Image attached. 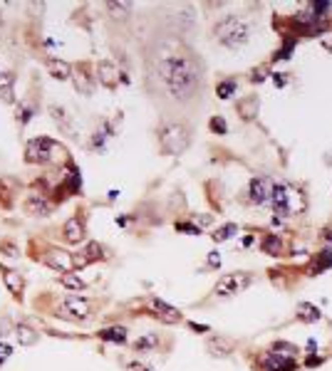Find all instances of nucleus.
Masks as SVG:
<instances>
[{"label":"nucleus","mask_w":332,"mask_h":371,"mask_svg":"<svg viewBox=\"0 0 332 371\" xmlns=\"http://www.w3.org/2000/svg\"><path fill=\"white\" fill-rule=\"evenodd\" d=\"M149 80L169 92L171 99L186 102L201 87V65L191 50L179 45H166L149 57Z\"/></svg>","instance_id":"f257e3e1"},{"label":"nucleus","mask_w":332,"mask_h":371,"mask_svg":"<svg viewBox=\"0 0 332 371\" xmlns=\"http://www.w3.org/2000/svg\"><path fill=\"white\" fill-rule=\"evenodd\" d=\"M248 33H250V25L243 18H236V15H231V18H226V20H221L216 25V38H218L221 45H226V47H241V45H246L248 42Z\"/></svg>","instance_id":"f03ea898"},{"label":"nucleus","mask_w":332,"mask_h":371,"mask_svg":"<svg viewBox=\"0 0 332 371\" xmlns=\"http://www.w3.org/2000/svg\"><path fill=\"white\" fill-rule=\"evenodd\" d=\"M250 282H253V277L246 275V272H231V275H223V277L216 282L213 294H216V297H233V294L243 292Z\"/></svg>","instance_id":"7ed1b4c3"},{"label":"nucleus","mask_w":332,"mask_h":371,"mask_svg":"<svg viewBox=\"0 0 332 371\" xmlns=\"http://www.w3.org/2000/svg\"><path fill=\"white\" fill-rule=\"evenodd\" d=\"M161 144L169 154H181L189 144V134L181 124H166L161 129Z\"/></svg>","instance_id":"20e7f679"},{"label":"nucleus","mask_w":332,"mask_h":371,"mask_svg":"<svg viewBox=\"0 0 332 371\" xmlns=\"http://www.w3.org/2000/svg\"><path fill=\"white\" fill-rule=\"evenodd\" d=\"M55 149L57 146H55L52 139H33L25 146V161L28 164H47L52 159V151Z\"/></svg>","instance_id":"39448f33"},{"label":"nucleus","mask_w":332,"mask_h":371,"mask_svg":"<svg viewBox=\"0 0 332 371\" xmlns=\"http://www.w3.org/2000/svg\"><path fill=\"white\" fill-rule=\"evenodd\" d=\"M45 262H47V267H52L57 272H72L75 270V257L70 252H65V250H57V247L47 250Z\"/></svg>","instance_id":"423d86ee"},{"label":"nucleus","mask_w":332,"mask_h":371,"mask_svg":"<svg viewBox=\"0 0 332 371\" xmlns=\"http://www.w3.org/2000/svg\"><path fill=\"white\" fill-rule=\"evenodd\" d=\"M62 309H65V314L70 317V319H75V322H82L89 317V309H92V304L82 299V297H67L65 299V304H62Z\"/></svg>","instance_id":"0eeeda50"},{"label":"nucleus","mask_w":332,"mask_h":371,"mask_svg":"<svg viewBox=\"0 0 332 371\" xmlns=\"http://www.w3.org/2000/svg\"><path fill=\"white\" fill-rule=\"evenodd\" d=\"M270 191H273L270 178H253L248 186V198L253 203H265L270 201Z\"/></svg>","instance_id":"6e6552de"},{"label":"nucleus","mask_w":332,"mask_h":371,"mask_svg":"<svg viewBox=\"0 0 332 371\" xmlns=\"http://www.w3.org/2000/svg\"><path fill=\"white\" fill-rule=\"evenodd\" d=\"M290 191L285 188V186H273V191H270V203L275 208V213L278 215H290Z\"/></svg>","instance_id":"1a4fd4ad"},{"label":"nucleus","mask_w":332,"mask_h":371,"mask_svg":"<svg viewBox=\"0 0 332 371\" xmlns=\"http://www.w3.org/2000/svg\"><path fill=\"white\" fill-rule=\"evenodd\" d=\"M149 304H151L154 314H156L159 319L169 322V324H174V322H179V319H181L179 309H176V307H171V304H166L164 299H159V297H151V299H149Z\"/></svg>","instance_id":"9d476101"},{"label":"nucleus","mask_w":332,"mask_h":371,"mask_svg":"<svg viewBox=\"0 0 332 371\" xmlns=\"http://www.w3.org/2000/svg\"><path fill=\"white\" fill-rule=\"evenodd\" d=\"M62 238L67 240V243H72V245H77V243H82L84 240V225L80 218H70L67 223H65V228H62Z\"/></svg>","instance_id":"9b49d317"},{"label":"nucleus","mask_w":332,"mask_h":371,"mask_svg":"<svg viewBox=\"0 0 332 371\" xmlns=\"http://www.w3.org/2000/svg\"><path fill=\"white\" fill-rule=\"evenodd\" d=\"M263 371H295V361L290 356H280V354H268L265 361H263Z\"/></svg>","instance_id":"f8f14e48"},{"label":"nucleus","mask_w":332,"mask_h":371,"mask_svg":"<svg viewBox=\"0 0 332 371\" xmlns=\"http://www.w3.org/2000/svg\"><path fill=\"white\" fill-rule=\"evenodd\" d=\"M102 257H104V250H102L99 243H87L82 255H75V267H82L87 262H94V260H102Z\"/></svg>","instance_id":"ddd939ff"},{"label":"nucleus","mask_w":332,"mask_h":371,"mask_svg":"<svg viewBox=\"0 0 332 371\" xmlns=\"http://www.w3.org/2000/svg\"><path fill=\"white\" fill-rule=\"evenodd\" d=\"M3 280H5L8 289H10L15 297H20V294H23V287H25V277H23L18 270H5V272H3Z\"/></svg>","instance_id":"4468645a"},{"label":"nucleus","mask_w":332,"mask_h":371,"mask_svg":"<svg viewBox=\"0 0 332 371\" xmlns=\"http://www.w3.org/2000/svg\"><path fill=\"white\" fill-rule=\"evenodd\" d=\"M47 72L55 77V80H70L72 77V67L67 65V62H62V60H47Z\"/></svg>","instance_id":"2eb2a0df"},{"label":"nucleus","mask_w":332,"mask_h":371,"mask_svg":"<svg viewBox=\"0 0 332 371\" xmlns=\"http://www.w3.org/2000/svg\"><path fill=\"white\" fill-rule=\"evenodd\" d=\"M25 210H28L30 215H50L52 206H50L45 198H40V196H30V198L25 201Z\"/></svg>","instance_id":"dca6fc26"},{"label":"nucleus","mask_w":332,"mask_h":371,"mask_svg":"<svg viewBox=\"0 0 332 371\" xmlns=\"http://www.w3.org/2000/svg\"><path fill=\"white\" fill-rule=\"evenodd\" d=\"M322 317V312L315 307V304H310V302H302V304H297V319L300 322H317Z\"/></svg>","instance_id":"f3484780"},{"label":"nucleus","mask_w":332,"mask_h":371,"mask_svg":"<svg viewBox=\"0 0 332 371\" xmlns=\"http://www.w3.org/2000/svg\"><path fill=\"white\" fill-rule=\"evenodd\" d=\"M13 84H15V75L13 72H3L0 75V97L5 102H13Z\"/></svg>","instance_id":"a211bd4d"},{"label":"nucleus","mask_w":332,"mask_h":371,"mask_svg":"<svg viewBox=\"0 0 332 371\" xmlns=\"http://www.w3.org/2000/svg\"><path fill=\"white\" fill-rule=\"evenodd\" d=\"M231 341H226L223 336H213V339H208V351L211 354H216V356H223V354H228L231 351Z\"/></svg>","instance_id":"6ab92c4d"},{"label":"nucleus","mask_w":332,"mask_h":371,"mask_svg":"<svg viewBox=\"0 0 332 371\" xmlns=\"http://www.w3.org/2000/svg\"><path fill=\"white\" fill-rule=\"evenodd\" d=\"M102 339L107 341H117V344H124L126 341V327H107V329L99 331Z\"/></svg>","instance_id":"aec40b11"},{"label":"nucleus","mask_w":332,"mask_h":371,"mask_svg":"<svg viewBox=\"0 0 332 371\" xmlns=\"http://www.w3.org/2000/svg\"><path fill=\"white\" fill-rule=\"evenodd\" d=\"M260 247H263V252H268V255H280V252H283V240H280L278 235H265L263 243H260Z\"/></svg>","instance_id":"412c9836"},{"label":"nucleus","mask_w":332,"mask_h":371,"mask_svg":"<svg viewBox=\"0 0 332 371\" xmlns=\"http://www.w3.org/2000/svg\"><path fill=\"white\" fill-rule=\"evenodd\" d=\"M327 267H332V250L330 247H325V250L317 252V262L312 265V275H317V272H322V270H327Z\"/></svg>","instance_id":"4be33fe9"},{"label":"nucleus","mask_w":332,"mask_h":371,"mask_svg":"<svg viewBox=\"0 0 332 371\" xmlns=\"http://www.w3.org/2000/svg\"><path fill=\"white\" fill-rule=\"evenodd\" d=\"M236 230H238V225H236V223H226V225H221V228H218V230H216L211 238H213L216 243H221V240H228V238H233V235H236Z\"/></svg>","instance_id":"5701e85b"},{"label":"nucleus","mask_w":332,"mask_h":371,"mask_svg":"<svg viewBox=\"0 0 332 371\" xmlns=\"http://www.w3.org/2000/svg\"><path fill=\"white\" fill-rule=\"evenodd\" d=\"M60 282H62V285H65L67 289H72V292H82V289L87 287V285H84L82 280H80L77 275H72V272L62 275V277H60Z\"/></svg>","instance_id":"b1692460"},{"label":"nucleus","mask_w":332,"mask_h":371,"mask_svg":"<svg viewBox=\"0 0 332 371\" xmlns=\"http://www.w3.org/2000/svg\"><path fill=\"white\" fill-rule=\"evenodd\" d=\"M15 334H18L20 344H35V341H38V334L30 329V327H25V324H18V327H15Z\"/></svg>","instance_id":"393cba45"},{"label":"nucleus","mask_w":332,"mask_h":371,"mask_svg":"<svg viewBox=\"0 0 332 371\" xmlns=\"http://www.w3.org/2000/svg\"><path fill=\"white\" fill-rule=\"evenodd\" d=\"M236 89H238L236 80H228V82H221V84H218L216 94H218V99H231V97L236 94Z\"/></svg>","instance_id":"a878e982"},{"label":"nucleus","mask_w":332,"mask_h":371,"mask_svg":"<svg viewBox=\"0 0 332 371\" xmlns=\"http://www.w3.org/2000/svg\"><path fill=\"white\" fill-rule=\"evenodd\" d=\"M114 75H117V70H114L112 62H102L99 65V80L104 84H114Z\"/></svg>","instance_id":"bb28decb"},{"label":"nucleus","mask_w":332,"mask_h":371,"mask_svg":"<svg viewBox=\"0 0 332 371\" xmlns=\"http://www.w3.org/2000/svg\"><path fill=\"white\" fill-rule=\"evenodd\" d=\"M208 129L213 131V134H218V136H223L226 131H228V124L223 117H211V122H208Z\"/></svg>","instance_id":"cd10ccee"},{"label":"nucleus","mask_w":332,"mask_h":371,"mask_svg":"<svg viewBox=\"0 0 332 371\" xmlns=\"http://www.w3.org/2000/svg\"><path fill=\"white\" fill-rule=\"evenodd\" d=\"M156 341H159V336H156V334H151V336H141V339L136 341V351H144V349L149 351L151 346H156Z\"/></svg>","instance_id":"c85d7f7f"},{"label":"nucleus","mask_w":332,"mask_h":371,"mask_svg":"<svg viewBox=\"0 0 332 371\" xmlns=\"http://www.w3.org/2000/svg\"><path fill=\"white\" fill-rule=\"evenodd\" d=\"M107 10L114 13L112 18H124L126 13H129V5H124V3H107Z\"/></svg>","instance_id":"c756f323"},{"label":"nucleus","mask_w":332,"mask_h":371,"mask_svg":"<svg viewBox=\"0 0 332 371\" xmlns=\"http://www.w3.org/2000/svg\"><path fill=\"white\" fill-rule=\"evenodd\" d=\"M273 354H280V356L288 354V356H292V354H295V346H292V344H275V346H273Z\"/></svg>","instance_id":"7c9ffc66"},{"label":"nucleus","mask_w":332,"mask_h":371,"mask_svg":"<svg viewBox=\"0 0 332 371\" xmlns=\"http://www.w3.org/2000/svg\"><path fill=\"white\" fill-rule=\"evenodd\" d=\"M104 136H107L104 131H97V136L89 141V149H94V151H102V141H104Z\"/></svg>","instance_id":"2f4dec72"},{"label":"nucleus","mask_w":332,"mask_h":371,"mask_svg":"<svg viewBox=\"0 0 332 371\" xmlns=\"http://www.w3.org/2000/svg\"><path fill=\"white\" fill-rule=\"evenodd\" d=\"M30 117H33V114H30V107H20V112H18V119H20V124H23V126L30 122Z\"/></svg>","instance_id":"473e14b6"},{"label":"nucleus","mask_w":332,"mask_h":371,"mask_svg":"<svg viewBox=\"0 0 332 371\" xmlns=\"http://www.w3.org/2000/svg\"><path fill=\"white\" fill-rule=\"evenodd\" d=\"M176 228H179V230H186V233H189V235H199V233H201V230H199V228H196V225H184V223H179V225H176Z\"/></svg>","instance_id":"72a5a7b5"},{"label":"nucleus","mask_w":332,"mask_h":371,"mask_svg":"<svg viewBox=\"0 0 332 371\" xmlns=\"http://www.w3.org/2000/svg\"><path fill=\"white\" fill-rule=\"evenodd\" d=\"M218 265H221V255L213 250V252L208 255V267H218Z\"/></svg>","instance_id":"f704fd0d"},{"label":"nucleus","mask_w":332,"mask_h":371,"mask_svg":"<svg viewBox=\"0 0 332 371\" xmlns=\"http://www.w3.org/2000/svg\"><path fill=\"white\" fill-rule=\"evenodd\" d=\"M10 354H13V349H10L8 344H3V346H0V359H5V356H10Z\"/></svg>","instance_id":"c9c22d12"},{"label":"nucleus","mask_w":332,"mask_h":371,"mask_svg":"<svg viewBox=\"0 0 332 371\" xmlns=\"http://www.w3.org/2000/svg\"><path fill=\"white\" fill-rule=\"evenodd\" d=\"M285 82H288V80H285L280 72H275V84H278V87H285Z\"/></svg>","instance_id":"e433bc0d"},{"label":"nucleus","mask_w":332,"mask_h":371,"mask_svg":"<svg viewBox=\"0 0 332 371\" xmlns=\"http://www.w3.org/2000/svg\"><path fill=\"white\" fill-rule=\"evenodd\" d=\"M129 369H134V371H151V369H146V366H141V364H129Z\"/></svg>","instance_id":"4c0bfd02"},{"label":"nucleus","mask_w":332,"mask_h":371,"mask_svg":"<svg viewBox=\"0 0 332 371\" xmlns=\"http://www.w3.org/2000/svg\"><path fill=\"white\" fill-rule=\"evenodd\" d=\"M5 255H18V252H15V247L13 245H5Z\"/></svg>","instance_id":"58836bf2"},{"label":"nucleus","mask_w":332,"mask_h":371,"mask_svg":"<svg viewBox=\"0 0 332 371\" xmlns=\"http://www.w3.org/2000/svg\"><path fill=\"white\" fill-rule=\"evenodd\" d=\"M322 238H325L327 243H332V230H325V233H322Z\"/></svg>","instance_id":"ea45409f"}]
</instances>
